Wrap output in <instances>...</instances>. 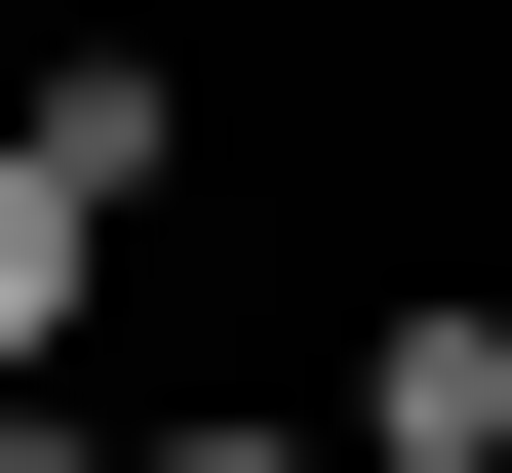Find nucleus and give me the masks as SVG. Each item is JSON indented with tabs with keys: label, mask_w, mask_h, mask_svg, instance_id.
Listing matches in <instances>:
<instances>
[{
	"label": "nucleus",
	"mask_w": 512,
	"mask_h": 473,
	"mask_svg": "<svg viewBox=\"0 0 512 473\" xmlns=\"http://www.w3.org/2000/svg\"><path fill=\"white\" fill-rule=\"evenodd\" d=\"M316 434H355V473H512V316H473V276H434V316H355Z\"/></svg>",
	"instance_id": "nucleus-1"
},
{
	"label": "nucleus",
	"mask_w": 512,
	"mask_h": 473,
	"mask_svg": "<svg viewBox=\"0 0 512 473\" xmlns=\"http://www.w3.org/2000/svg\"><path fill=\"white\" fill-rule=\"evenodd\" d=\"M79 276H119V198H79V158L0 119V395H40V355H79Z\"/></svg>",
	"instance_id": "nucleus-2"
},
{
	"label": "nucleus",
	"mask_w": 512,
	"mask_h": 473,
	"mask_svg": "<svg viewBox=\"0 0 512 473\" xmlns=\"http://www.w3.org/2000/svg\"><path fill=\"white\" fill-rule=\"evenodd\" d=\"M119 473H355V434H316V395H197V434H119Z\"/></svg>",
	"instance_id": "nucleus-3"
},
{
	"label": "nucleus",
	"mask_w": 512,
	"mask_h": 473,
	"mask_svg": "<svg viewBox=\"0 0 512 473\" xmlns=\"http://www.w3.org/2000/svg\"><path fill=\"white\" fill-rule=\"evenodd\" d=\"M0 473H119V434H79V395H0Z\"/></svg>",
	"instance_id": "nucleus-4"
}]
</instances>
